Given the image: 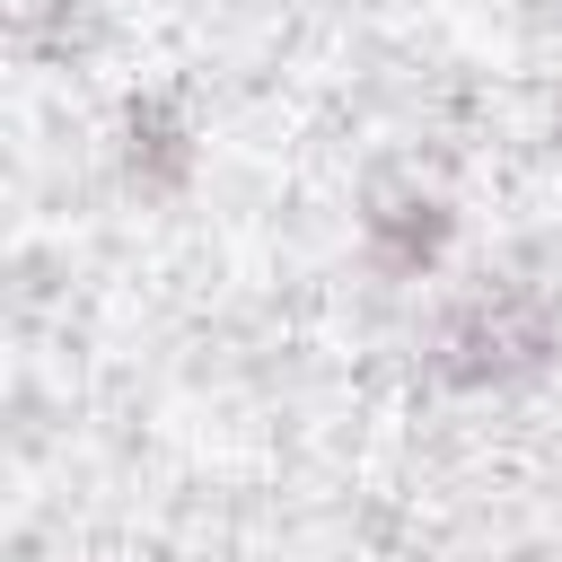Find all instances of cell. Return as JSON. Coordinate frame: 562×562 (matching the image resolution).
I'll list each match as a JSON object with an SVG mask.
<instances>
[{"instance_id": "obj_1", "label": "cell", "mask_w": 562, "mask_h": 562, "mask_svg": "<svg viewBox=\"0 0 562 562\" xmlns=\"http://www.w3.org/2000/svg\"><path fill=\"white\" fill-rule=\"evenodd\" d=\"M562 360V299L527 272H474L422 316V378L448 395H527Z\"/></svg>"}, {"instance_id": "obj_3", "label": "cell", "mask_w": 562, "mask_h": 562, "mask_svg": "<svg viewBox=\"0 0 562 562\" xmlns=\"http://www.w3.org/2000/svg\"><path fill=\"white\" fill-rule=\"evenodd\" d=\"M105 158L132 202H184L202 176V123L176 88H132L105 123Z\"/></svg>"}, {"instance_id": "obj_4", "label": "cell", "mask_w": 562, "mask_h": 562, "mask_svg": "<svg viewBox=\"0 0 562 562\" xmlns=\"http://www.w3.org/2000/svg\"><path fill=\"white\" fill-rule=\"evenodd\" d=\"M105 26H114L105 0H18V44L35 61H53V70H79L105 44Z\"/></svg>"}, {"instance_id": "obj_2", "label": "cell", "mask_w": 562, "mask_h": 562, "mask_svg": "<svg viewBox=\"0 0 562 562\" xmlns=\"http://www.w3.org/2000/svg\"><path fill=\"white\" fill-rule=\"evenodd\" d=\"M457 228H465L457 193H439V184H422V176L378 184V193L360 202V272L386 281V290L439 281L448 255H457Z\"/></svg>"}, {"instance_id": "obj_5", "label": "cell", "mask_w": 562, "mask_h": 562, "mask_svg": "<svg viewBox=\"0 0 562 562\" xmlns=\"http://www.w3.org/2000/svg\"><path fill=\"white\" fill-rule=\"evenodd\" d=\"M553 140H562V79H553Z\"/></svg>"}]
</instances>
